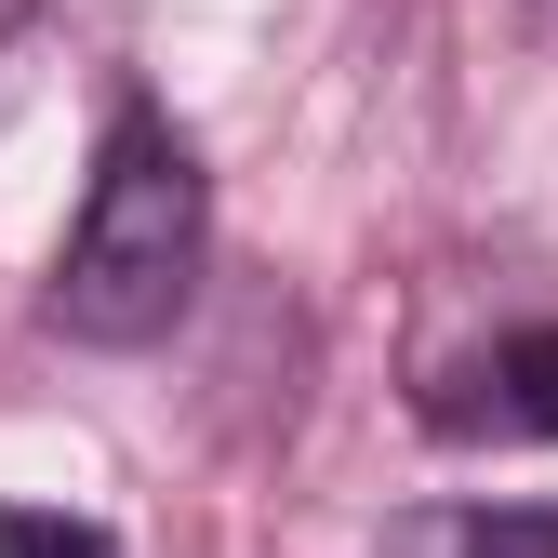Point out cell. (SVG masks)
<instances>
[{
    "label": "cell",
    "mask_w": 558,
    "mask_h": 558,
    "mask_svg": "<svg viewBox=\"0 0 558 558\" xmlns=\"http://www.w3.org/2000/svg\"><path fill=\"white\" fill-rule=\"evenodd\" d=\"M199 253H214V186H199V147L160 107H120V133L94 147L81 227L53 253V332L81 345H160L199 293Z\"/></svg>",
    "instance_id": "1"
},
{
    "label": "cell",
    "mask_w": 558,
    "mask_h": 558,
    "mask_svg": "<svg viewBox=\"0 0 558 558\" xmlns=\"http://www.w3.org/2000/svg\"><path fill=\"white\" fill-rule=\"evenodd\" d=\"M426 426L439 439H519V452H545L558 439V319H519V332L478 345L465 373H439Z\"/></svg>",
    "instance_id": "2"
},
{
    "label": "cell",
    "mask_w": 558,
    "mask_h": 558,
    "mask_svg": "<svg viewBox=\"0 0 558 558\" xmlns=\"http://www.w3.org/2000/svg\"><path fill=\"white\" fill-rule=\"evenodd\" d=\"M386 558H558V506H426V519H399Z\"/></svg>",
    "instance_id": "3"
},
{
    "label": "cell",
    "mask_w": 558,
    "mask_h": 558,
    "mask_svg": "<svg viewBox=\"0 0 558 558\" xmlns=\"http://www.w3.org/2000/svg\"><path fill=\"white\" fill-rule=\"evenodd\" d=\"M0 558H120L107 519H66V506H0Z\"/></svg>",
    "instance_id": "4"
}]
</instances>
